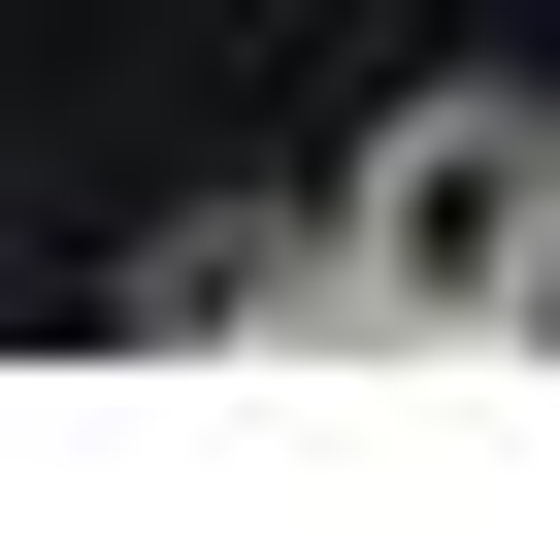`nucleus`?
I'll return each instance as SVG.
<instances>
[{"label":"nucleus","instance_id":"1","mask_svg":"<svg viewBox=\"0 0 560 560\" xmlns=\"http://www.w3.org/2000/svg\"><path fill=\"white\" fill-rule=\"evenodd\" d=\"M330 264H363V363H527L560 330V100H396Z\"/></svg>","mask_w":560,"mask_h":560}]
</instances>
